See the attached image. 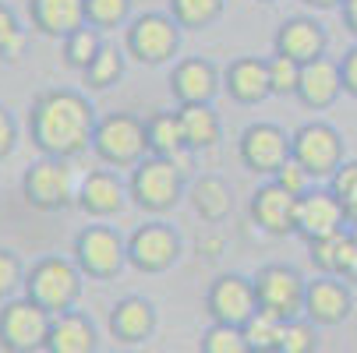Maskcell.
Masks as SVG:
<instances>
[{
  "label": "cell",
  "instance_id": "cell-1",
  "mask_svg": "<svg viewBox=\"0 0 357 353\" xmlns=\"http://www.w3.org/2000/svg\"><path fill=\"white\" fill-rule=\"evenodd\" d=\"M29 138L46 159H64L71 163L75 156L89 152L99 117L89 95L75 88H46L32 99L29 107Z\"/></svg>",
  "mask_w": 357,
  "mask_h": 353
},
{
  "label": "cell",
  "instance_id": "cell-2",
  "mask_svg": "<svg viewBox=\"0 0 357 353\" xmlns=\"http://www.w3.org/2000/svg\"><path fill=\"white\" fill-rule=\"evenodd\" d=\"M82 272L71 258L61 255H46L32 269H25V286L22 297H29L32 304H39L46 315H68L75 311L78 297H82Z\"/></svg>",
  "mask_w": 357,
  "mask_h": 353
},
{
  "label": "cell",
  "instance_id": "cell-3",
  "mask_svg": "<svg viewBox=\"0 0 357 353\" xmlns=\"http://www.w3.org/2000/svg\"><path fill=\"white\" fill-rule=\"evenodd\" d=\"M92 152L103 166L114 170H135L149 156V138H145V120L135 113H107L99 117Z\"/></svg>",
  "mask_w": 357,
  "mask_h": 353
},
{
  "label": "cell",
  "instance_id": "cell-4",
  "mask_svg": "<svg viewBox=\"0 0 357 353\" xmlns=\"http://www.w3.org/2000/svg\"><path fill=\"white\" fill-rule=\"evenodd\" d=\"M128 198L142 212H170L184 198V173L160 156H145L128 180Z\"/></svg>",
  "mask_w": 357,
  "mask_h": 353
},
{
  "label": "cell",
  "instance_id": "cell-5",
  "mask_svg": "<svg viewBox=\"0 0 357 353\" xmlns=\"http://www.w3.org/2000/svg\"><path fill=\"white\" fill-rule=\"evenodd\" d=\"M290 159L312 180H319V177L333 180V173L347 163V156H343V134L333 124H326V120L301 124L290 134Z\"/></svg>",
  "mask_w": 357,
  "mask_h": 353
},
{
  "label": "cell",
  "instance_id": "cell-6",
  "mask_svg": "<svg viewBox=\"0 0 357 353\" xmlns=\"http://www.w3.org/2000/svg\"><path fill=\"white\" fill-rule=\"evenodd\" d=\"M71 262L89 279H114L128 265V240L107 223L82 226L78 237H75Z\"/></svg>",
  "mask_w": 357,
  "mask_h": 353
},
{
  "label": "cell",
  "instance_id": "cell-7",
  "mask_svg": "<svg viewBox=\"0 0 357 353\" xmlns=\"http://www.w3.org/2000/svg\"><path fill=\"white\" fill-rule=\"evenodd\" d=\"M181 25L163 15V11H145L138 18L128 22V32H124V54L135 57L138 64H167L177 57L181 49Z\"/></svg>",
  "mask_w": 357,
  "mask_h": 353
},
{
  "label": "cell",
  "instance_id": "cell-8",
  "mask_svg": "<svg viewBox=\"0 0 357 353\" xmlns=\"http://www.w3.org/2000/svg\"><path fill=\"white\" fill-rule=\"evenodd\" d=\"M255 283V297H259V308L273 311L283 322L304 318V293H308V279H304L294 265L283 262H269L251 276Z\"/></svg>",
  "mask_w": 357,
  "mask_h": 353
},
{
  "label": "cell",
  "instance_id": "cell-9",
  "mask_svg": "<svg viewBox=\"0 0 357 353\" xmlns=\"http://www.w3.org/2000/svg\"><path fill=\"white\" fill-rule=\"evenodd\" d=\"M78 187H75V173L71 163L64 159H36L25 173H22V198L39 212H61L75 201Z\"/></svg>",
  "mask_w": 357,
  "mask_h": 353
},
{
  "label": "cell",
  "instance_id": "cell-10",
  "mask_svg": "<svg viewBox=\"0 0 357 353\" xmlns=\"http://www.w3.org/2000/svg\"><path fill=\"white\" fill-rule=\"evenodd\" d=\"M54 315H46L29 297H15L0 308V350L4 353H36L46 346Z\"/></svg>",
  "mask_w": 357,
  "mask_h": 353
},
{
  "label": "cell",
  "instance_id": "cell-11",
  "mask_svg": "<svg viewBox=\"0 0 357 353\" xmlns=\"http://www.w3.org/2000/svg\"><path fill=\"white\" fill-rule=\"evenodd\" d=\"M177 258H181V237L163 219H152L128 237V265L145 276H160L174 269Z\"/></svg>",
  "mask_w": 357,
  "mask_h": 353
},
{
  "label": "cell",
  "instance_id": "cell-12",
  "mask_svg": "<svg viewBox=\"0 0 357 353\" xmlns=\"http://www.w3.org/2000/svg\"><path fill=\"white\" fill-rule=\"evenodd\" d=\"M237 152H241V163H244L251 173H262V177L273 180V177L290 163V134H287L280 124H269V120L248 124V127L241 131Z\"/></svg>",
  "mask_w": 357,
  "mask_h": 353
},
{
  "label": "cell",
  "instance_id": "cell-13",
  "mask_svg": "<svg viewBox=\"0 0 357 353\" xmlns=\"http://www.w3.org/2000/svg\"><path fill=\"white\" fill-rule=\"evenodd\" d=\"M255 311H259V297H255V283L241 272H223L209 283L206 290V315L213 325H234L241 329Z\"/></svg>",
  "mask_w": 357,
  "mask_h": 353
},
{
  "label": "cell",
  "instance_id": "cell-14",
  "mask_svg": "<svg viewBox=\"0 0 357 353\" xmlns=\"http://www.w3.org/2000/svg\"><path fill=\"white\" fill-rule=\"evenodd\" d=\"M347 212L336 201V194L329 187H312L308 194L297 198V226L294 233L304 237V240H322V237H333L340 230H347Z\"/></svg>",
  "mask_w": 357,
  "mask_h": 353
},
{
  "label": "cell",
  "instance_id": "cell-15",
  "mask_svg": "<svg viewBox=\"0 0 357 353\" xmlns=\"http://www.w3.org/2000/svg\"><path fill=\"white\" fill-rule=\"evenodd\" d=\"M220 88H223V74L206 57H184L170 71V92L177 107H213Z\"/></svg>",
  "mask_w": 357,
  "mask_h": 353
},
{
  "label": "cell",
  "instance_id": "cell-16",
  "mask_svg": "<svg viewBox=\"0 0 357 353\" xmlns=\"http://www.w3.org/2000/svg\"><path fill=\"white\" fill-rule=\"evenodd\" d=\"M350 311H354L350 283H343L336 276H315L308 283V293H304V318H308V322L326 329V325L347 322Z\"/></svg>",
  "mask_w": 357,
  "mask_h": 353
},
{
  "label": "cell",
  "instance_id": "cell-17",
  "mask_svg": "<svg viewBox=\"0 0 357 353\" xmlns=\"http://www.w3.org/2000/svg\"><path fill=\"white\" fill-rule=\"evenodd\" d=\"M251 219L269 237H290L297 226V198L276 180H266L251 194Z\"/></svg>",
  "mask_w": 357,
  "mask_h": 353
},
{
  "label": "cell",
  "instance_id": "cell-18",
  "mask_svg": "<svg viewBox=\"0 0 357 353\" xmlns=\"http://www.w3.org/2000/svg\"><path fill=\"white\" fill-rule=\"evenodd\" d=\"M78 209L92 219H110L121 216L128 205V184L114 173V170H89L78 184Z\"/></svg>",
  "mask_w": 357,
  "mask_h": 353
},
{
  "label": "cell",
  "instance_id": "cell-19",
  "mask_svg": "<svg viewBox=\"0 0 357 353\" xmlns=\"http://www.w3.org/2000/svg\"><path fill=\"white\" fill-rule=\"evenodd\" d=\"M273 46H276L273 54H283V57H290V61H297V64H312V61L326 57L329 36H326V29H322L315 18L297 15V18H287V22L276 29V42H273Z\"/></svg>",
  "mask_w": 357,
  "mask_h": 353
},
{
  "label": "cell",
  "instance_id": "cell-20",
  "mask_svg": "<svg viewBox=\"0 0 357 353\" xmlns=\"http://www.w3.org/2000/svg\"><path fill=\"white\" fill-rule=\"evenodd\" d=\"M343 92V74H340V61L319 57L312 64H301V81H297V99L308 110H326L333 107Z\"/></svg>",
  "mask_w": 357,
  "mask_h": 353
},
{
  "label": "cell",
  "instance_id": "cell-21",
  "mask_svg": "<svg viewBox=\"0 0 357 353\" xmlns=\"http://www.w3.org/2000/svg\"><path fill=\"white\" fill-rule=\"evenodd\" d=\"M308 258L319 269V276H336L343 283H357V244L350 237V226L333 233V237L312 240Z\"/></svg>",
  "mask_w": 357,
  "mask_h": 353
},
{
  "label": "cell",
  "instance_id": "cell-22",
  "mask_svg": "<svg viewBox=\"0 0 357 353\" xmlns=\"http://www.w3.org/2000/svg\"><path fill=\"white\" fill-rule=\"evenodd\" d=\"M156 332V308L145 297H121L110 308V336L121 346H138Z\"/></svg>",
  "mask_w": 357,
  "mask_h": 353
},
{
  "label": "cell",
  "instance_id": "cell-23",
  "mask_svg": "<svg viewBox=\"0 0 357 353\" xmlns=\"http://www.w3.org/2000/svg\"><path fill=\"white\" fill-rule=\"evenodd\" d=\"M223 88L241 107H255V103H262L266 95H273L269 92L266 57H237V61H230L227 71H223Z\"/></svg>",
  "mask_w": 357,
  "mask_h": 353
},
{
  "label": "cell",
  "instance_id": "cell-24",
  "mask_svg": "<svg viewBox=\"0 0 357 353\" xmlns=\"http://www.w3.org/2000/svg\"><path fill=\"white\" fill-rule=\"evenodd\" d=\"M96 350H99V332L85 311L57 315L43 346V353H96Z\"/></svg>",
  "mask_w": 357,
  "mask_h": 353
},
{
  "label": "cell",
  "instance_id": "cell-25",
  "mask_svg": "<svg viewBox=\"0 0 357 353\" xmlns=\"http://www.w3.org/2000/svg\"><path fill=\"white\" fill-rule=\"evenodd\" d=\"M29 18L32 29L64 42L85 25V0H29Z\"/></svg>",
  "mask_w": 357,
  "mask_h": 353
},
{
  "label": "cell",
  "instance_id": "cell-26",
  "mask_svg": "<svg viewBox=\"0 0 357 353\" xmlns=\"http://www.w3.org/2000/svg\"><path fill=\"white\" fill-rule=\"evenodd\" d=\"M177 117H181L184 145L191 152H206V148H213L223 134L220 113L213 107H177Z\"/></svg>",
  "mask_w": 357,
  "mask_h": 353
},
{
  "label": "cell",
  "instance_id": "cell-27",
  "mask_svg": "<svg viewBox=\"0 0 357 353\" xmlns=\"http://www.w3.org/2000/svg\"><path fill=\"white\" fill-rule=\"evenodd\" d=\"M145 138H149V156H160V159H174L188 148L177 110H156L152 117H145Z\"/></svg>",
  "mask_w": 357,
  "mask_h": 353
},
{
  "label": "cell",
  "instance_id": "cell-28",
  "mask_svg": "<svg viewBox=\"0 0 357 353\" xmlns=\"http://www.w3.org/2000/svg\"><path fill=\"white\" fill-rule=\"evenodd\" d=\"M191 201H195V212H198L202 219L220 223V219L230 212V205H234V194H230L227 180H220V177H202V180L191 187Z\"/></svg>",
  "mask_w": 357,
  "mask_h": 353
},
{
  "label": "cell",
  "instance_id": "cell-29",
  "mask_svg": "<svg viewBox=\"0 0 357 353\" xmlns=\"http://www.w3.org/2000/svg\"><path fill=\"white\" fill-rule=\"evenodd\" d=\"M283 329H287V322L276 318L273 311H262V308L241 325L251 353H276L280 350V339H283Z\"/></svg>",
  "mask_w": 357,
  "mask_h": 353
},
{
  "label": "cell",
  "instance_id": "cell-30",
  "mask_svg": "<svg viewBox=\"0 0 357 353\" xmlns=\"http://www.w3.org/2000/svg\"><path fill=\"white\" fill-rule=\"evenodd\" d=\"M85 85L96 88V92H103V88H114L121 78H124V49H117L114 42H107L103 49H99V57L82 71Z\"/></svg>",
  "mask_w": 357,
  "mask_h": 353
},
{
  "label": "cell",
  "instance_id": "cell-31",
  "mask_svg": "<svg viewBox=\"0 0 357 353\" xmlns=\"http://www.w3.org/2000/svg\"><path fill=\"white\" fill-rule=\"evenodd\" d=\"M170 18L181 29H209L223 15V0H167Z\"/></svg>",
  "mask_w": 357,
  "mask_h": 353
},
{
  "label": "cell",
  "instance_id": "cell-32",
  "mask_svg": "<svg viewBox=\"0 0 357 353\" xmlns=\"http://www.w3.org/2000/svg\"><path fill=\"white\" fill-rule=\"evenodd\" d=\"M103 46H107V42H103V32L92 29V25H82L78 32H71V36L64 39V61H68V68L85 71V68L99 57V49H103Z\"/></svg>",
  "mask_w": 357,
  "mask_h": 353
},
{
  "label": "cell",
  "instance_id": "cell-33",
  "mask_svg": "<svg viewBox=\"0 0 357 353\" xmlns=\"http://www.w3.org/2000/svg\"><path fill=\"white\" fill-rule=\"evenodd\" d=\"M131 15V0H85V25L107 32L121 29Z\"/></svg>",
  "mask_w": 357,
  "mask_h": 353
},
{
  "label": "cell",
  "instance_id": "cell-34",
  "mask_svg": "<svg viewBox=\"0 0 357 353\" xmlns=\"http://www.w3.org/2000/svg\"><path fill=\"white\" fill-rule=\"evenodd\" d=\"M329 191L336 194V201H340L343 212H347V223L354 226V223H357V159H347V163L333 173Z\"/></svg>",
  "mask_w": 357,
  "mask_h": 353
},
{
  "label": "cell",
  "instance_id": "cell-35",
  "mask_svg": "<svg viewBox=\"0 0 357 353\" xmlns=\"http://www.w3.org/2000/svg\"><path fill=\"white\" fill-rule=\"evenodd\" d=\"M276 353H319V325L308 318H294L283 329Z\"/></svg>",
  "mask_w": 357,
  "mask_h": 353
},
{
  "label": "cell",
  "instance_id": "cell-36",
  "mask_svg": "<svg viewBox=\"0 0 357 353\" xmlns=\"http://www.w3.org/2000/svg\"><path fill=\"white\" fill-rule=\"evenodd\" d=\"M29 32L18 25V15L0 0V61H18L22 49H25Z\"/></svg>",
  "mask_w": 357,
  "mask_h": 353
},
{
  "label": "cell",
  "instance_id": "cell-37",
  "mask_svg": "<svg viewBox=\"0 0 357 353\" xmlns=\"http://www.w3.org/2000/svg\"><path fill=\"white\" fill-rule=\"evenodd\" d=\"M202 353H251L248 339L234 325H209L202 332Z\"/></svg>",
  "mask_w": 357,
  "mask_h": 353
},
{
  "label": "cell",
  "instance_id": "cell-38",
  "mask_svg": "<svg viewBox=\"0 0 357 353\" xmlns=\"http://www.w3.org/2000/svg\"><path fill=\"white\" fill-rule=\"evenodd\" d=\"M266 68H269V92L273 95H294L297 92V81H301V64L283 57V54H273L266 57Z\"/></svg>",
  "mask_w": 357,
  "mask_h": 353
},
{
  "label": "cell",
  "instance_id": "cell-39",
  "mask_svg": "<svg viewBox=\"0 0 357 353\" xmlns=\"http://www.w3.org/2000/svg\"><path fill=\"white\" fill-rule=\"evenodd\" d=\"M25 286V265L15 251L0 247V304L15 300V293Z\"/></svg>",
  "mask_w": 357,
  "mask_h": 353
},
{
  "label": "cell",
  "instance_id": "cell-40",
  "mask_svg": "<svg viewBox=\"0 0 357 353\" xmlns=\"http://www.w3.org/2000/svg\"><path fill=\"white\" fill-rule=\"evenodd\" d=\"M273 180H276L283 191H290L294 198H301V194H308V191H312V177L304 173V170H301L294 159H290V163H287V166H283V170L273 177Z\"/></svg>",
  "mask_w": 357,
  "mask_h": 353
},
{
  "label": "cell",
  "instance_id": "cell-41",
  "mask_svg": "<svg viewBox=\"0 0 357 353\" xmlns=\"http://www.w3.org/2000/svg\"><path fill=\"white\" fill-rule=\"evenodd\" d=\"M15 145H18V124H15L11 110L0 103V159H8L15 152Z\"/></svg>",
  "mask_w": 357,
  "mask_h": 353
},
{
  "label": "cell",
  "instance_id": "cell-42",
  "mask_svg": "<svg viewBox=\"0 0 357 353\" xmlns=\"http://www.w3.org/2000/svg\"><path fill=\"white\" fill-rule=\"evenodd\" d=\"M340 74H343V92L357 99V42L343 54V61H340Z\"/></svg>",
  "mask_w": 357,
  "mask_h": 353
},
{
  "label": "cell",
  "instance_id": "cell-43",
  "mask_svg": "<svg viewBox=\"0 0 357 353\" xmlns=\"http://www.w3.org/2000/svg\"><path fill=\"white\" fill-rule=\"evenodd\" d=\"M340 15H343V25H347V32H350V36H357V0H343Z\"/></svg>",
  "mask_w": 357,
  "mask_h": 353
},
{
  "label": "cell",
  "instance_id": "cell-44",
  "mask_svg": "<svg viewBox=\"0 0 357 353\" xmlns=\"http://www.w3.org/2000/svg\"><path fill=\"white\" fill-rule=\"evenodd\" d=\"M301 4H308L315 11H329V8H343V0H301Z\"/></svg>",
  "mask_w": 357,
  "mask_h": 353
},
{
  "label": "cell",
  "instance_id": "cell-45",
  "mask_svg": "<svg viewBox=\"0 0 357 353\" xmlns=\"http://www.w3.org/2000/svg\"><path fill=\"white\" fill-rule=\"evenodd\" d=\"M198 251H213V258H216V251H220V237H213V240H198Z\"/></svg>",
  "mask_w": 357,
  "mask_h": 353
},
{
  "label": "cell",
  "instance_id": "cell-46",
  "mask_svg": "<svg viewBox=\"0 0 357 353\" xmlns=\"http://www.w3.org/2000/svg\"><path fill=\"white\" fill-rule=\"evenodd\" d=\"M350 237H354V244H357V223H354V226H350Z\"/></svg>",
  "mask_w": 357,
  "mask_h": 353
},
{
  "label": "cell",
  "instance_id": "cell-47",
  "mask_svg": "<svg viewBox=\"0 0 357 353\" xmlns=\"http://www.w3.org/2000/svg\"><path fill=\"white\" fill-rule=\"evenodd\" d=\"M259 4H273V0H259Z\"/></svg>",
  "mask_w": 357,
  "mask_h": 353
}]
</instances>
